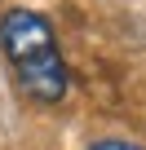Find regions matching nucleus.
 I'll use <instances>...</instances> for the list:
<instances>
[{
  "mask_svg": "<svg viewBox=\"0 0 146 150\" xmlns=\"http://www.w3.org/2000/svg\"><path fill=\"white\" fill-rule=\"evenodd\" d=\"M0 49H5L9 62L18 66V62H27V57H40V53L58 49V40H53V27H49L40 13H31V9H9L5 18H0Z\"/></svg>",
  "mask_w": 146,
  "mask_h": 150,
  "instance_id": "nucleus-1",
  "label": "nucleus"
},
{
  "mask_svg": "<svg viewBox=\"0 0 146 150\" xmlns=\"http://www.w3.org/2000/svg\"><path fill=\"white\" fill-rule=\"evenodd\" d=\"M14 75H18L22 93H27V97H36V102H62V97H66V88H71V71H66V62H62V53H58V49H49V53H40V57L18 62V66H14Z\"/></svg>",
  "mask_w": 146,
  "mask_h": 150,
  "instance_id": "nucleus-2",
  "label": "nucleus"
},
{
  "mask_svg": "<svg viewBox=\"0 0 146 150\" xmlns=\"http://www.w3.org/2000/svg\"><path fill=\"white\" fill-rule=\"evenodd\" d=\"M89 150H142L137 141H120V137H106V141H93Z\"/></svg>",
  "mask_w": 146,
  "mask_h": 150,
  "instance_id": "nucleus-3",
  "label": "nucleus"
}]
</instances>
